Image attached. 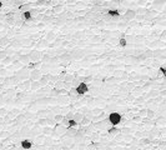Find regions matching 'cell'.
Returning a JSON list of instances; mask_svg holds the SVG:
<instances>
[{
  "instance_id": "cell-1",
  "label": "cell",
  "mask_w": 166,
  "mask_h": 150,
  "mask_svg": "<svg viewBox=\"0 0 166 150\" xmlns=\"http://www.w3.org/2000/svg\"><path fill=\"white\" fill-rule=\"evenodd\" d=\"M120 121H121V115H120L119 112H111L109 115V123L111 125L116 126Z\"/></svg>"
},
{
  "instance_id": "cell-2",
  "label": "cell",
  "mask_w": 166,
  "mask_h": 150,
  "mask_svg": "<svg viewBox=\"0 0 166 150\" xmlns=\"http://www.w3.org/2000/svg\"><path fill=\"white\" fill-rule=\"evenodd\" d=\"M75 89H76V94H79V95H84V94H86V91L89 90V86H87L86 83H80V84L77 85Z\"/></svg>"
},
{
  "instance_id": "cell-3",
  "label": "cell",
  "mask_w": 166,
  "mask_h": 150,
  "mask_svg": "<svg viewBox=\"0 0 166 150\" xmlns=\"http://www.w3.org/2000/svg\"><path fill=\"white\" fill-rule=\"evenodd\" d=\"M29 76H30V81H39V79L41 78V71L39 70V69H34L29 74Z\"/></svg>"
},
{
  "instance_id": "cell-4",
  "label": "cell",
  "mask_w": 166,
  "mask_h": 150,
  "mask_svg": "<svg viewBox=\"0 0 166 150\" xmlns=\"http://www.w3.org/2000/svg\"><path fill=\"white\" fill-rule=\"evenodd\" d=\"M135 16H136V11L133 9H128L125 11V15H124V18L126 19V20H131V19H134Z\"/></svg>"
},
{
  "instance_id": "cell-5",
  "label": "cell",
  "mask_w": 166,
  "mask_h": 150,
  "mask_svg": "<svg viewBox=\"0 0 166 150\" xmlns=\"http://www.w3.org/2000/svg\"><path fill=\"white\" fill-rule=\"evenodd\" d=\"M40 58H41V53L38 51V50H35V51H31V53H30V55H29V59H30V60H33V61L39 60Z\"/></svg>"
},
{
  "instance_id": "cell-6",
  "label": "cell",
  "mask_w": 166,
  "mask_h": 150,
  "mask_svg": "<svg viewBox=\"0 0 166 150\" xmlns=\"http://www.w3.org/2000/svg\"><path fill=\"white\" fill-rule=\"evenodd\" d=\"M84 114H81V112H76V114H74L72 115V120L76 123V124H79V123L82 121V119H84Z\"/></svg>"
},
{
  "instance_id": "cell-7",
  "label": "cell",
  "mask_w": 166,
  "mask_h": 150,
  "mask_svg": "<svg viewBox=\"0 0 166 150\" xmlns=\"http://www.w3.org/2000/svg\"><path fill=\"white\" fill-rule=\"evenodd\" d=\"M20 145H21V148H23V149L29 150V149H31V146H33V143H31L30 140H23Z\"/></svg>"
},
{
  "instance_id": "cell-8",
  "label": "cell",
  "mask_w": 166,
  "mask_h": 150,
  "mask_svg": "<svg viewBox=\"0 0 166 150\" xmlns=\"http://www.w3.org/2000/svg\"><path fill=\"white\" fill-rule=\"evenodd\" d=\"M49 78H50L49 75H41V78L39 79V84L41 85V86H43V85H46L47 81H49Z\"/></svg>"
},
{
  "instance_id": "cell-9",
  "label": "cell",
  "mask_w": 166,
  "mask_h": 150,
  "mask_svg": "<svg viewBox=\"0 0 166 150\" xmlns=\"http://www.w3.org/2000/svg\"><path fill=\"white\" fill-rule=\"evenodd\" d=\"M84 55H85V51H84L82 49H77V50L74 53V58H76V59H80V58H82Z\"/></svg>"
},
{
  "instance_id": "cell-10",
  "label": "cell",
  "mask_w": 166,
  "mask_h": 150,
  "mask_svg": "<svg viewBox=\"0 0 166 150\" xmlns=\"http://www.w3.org/2000/svg\"><path fill=\"white\" fill-rule=\"evenodd\" d=\"M55 133H65L66 131V128H64L62 125H59V124H56L55 125Z\"/></svg>"
},
{
  "instance_id": "cell-11",
  "label": "cell",
  "mask_w": 166,
  "mask_h": 150,
  "mask_svg": "<svg viewBox=\"0 0 166 150\" xmlns=\"http://www.w3.org/2000/svg\"><path fill=\"white\" fill-rule=\"evenodd\" d=\"M40 86H41V85L39 84V81H31V84H30V89H31V90H38V89H40Z\"/></svg>"
},
{
  "instance_id": "cell-12",
  "label": "cell",
  "mask_w": 166,
  "mask_h": 150,
  "mask_svg": "<svg viewBox=\"0 0 166 150\" xmlns=\"http://www.w3.org/2000/svg\"><path fill=\"white\" fill-rule=\"evenodd\" d=\"M6 23L10 24V25H13V24H14V15H13V14H8V15H6Z\"/></svg>"
},
{
  "instance_id": "cell-13",
  "label": "cell",
  "mask_w": 166,
  "mask_h": 150,
  "mask_svg": "<svg viewBox=\"0 0 166 150\" xmlns=\"http://www.w3.org/2000/svg\"><path fill=\"white\" fill-rule=\"evenodd\" d=\"M19 60L21 61V63H24V64H28L29 61H30V59H29V55H20Z\"/></svg>"
},
{
  "instance_id": "cell-14",
  "label": "cell",
  "mask_w": 166,
  "mask_h": 150,
  "mask_svg": "<svg viewBox=\"0 0 166 150\" xmlns=\"http://www.w3.org/2000/svg\"><path fill=\"white\" fill-rule=\"evenodd\" d=\"M23 19L24 20H31L33 16H31V14H30V11H25V13H23Z\"/></svg>"
},
{
  "instance_id": "cell-15",
  "label": "cell",
  "mask_w": 166,
  "mask_h": 150,
  "mask_svg": "<svg viewBox=\"0 0 166 150\" xmlns=\"http://www.w3.org/2000/svg\"><path fill=\"white\" fill-rule=\"evenodd\" d=\"M6 44H9V39H8V38H1V39H0V45H1V46H5Z\"/></svg>"
},
{
  "instance_id": "cell-16",
  "label": "cell",
  "mask_w": 166,
  "mask_h": 150,
  "mask_svg": "<svg viewBox=\"0 0 166 150\" xmlns=\"http://www.w3.org/2000/svg\"><path fill=\"white\" fill-rule=\"evenodd\" d=\"M126 44H128V41H126V39H125V38H121V39H120V40H119V45H120V46H126Z\"/></svg>"
},
{
  "instance_id": "cell-17",
  "label": "cell",
  "mask_w": 166,
  "mask_h": 150,
  "mask_svg": "<svg viewBox=\"0 0 166 150\" xmlns=\"http://www.w3.org/2000/svg\"><path fill=\"white\" fill-rule=\"evenodd\" d=\"M74 79V75H66L65 79H64V83H71Z\"/></svg>"
},
{
  "instance_id": "cell-18",
  "label": "cell",
  "mask_w": 166,
  "mask_h": 150,
  "mask_svg": "<svg viewBox=\"0 0 166 150\" xmlns=\"http://www.w3.org/2000/svg\"><path fill=\"white\" fill-rule=\"evenodd\" d=\"M108 15H110V16H118V15H119V11H118V10H109Z\"/></svg>"
},
{
  "instance_id": "cell-19",
  "label": "cell",
  "mask_w": 166,
  "mask_h": 150,
  "mask_svg": "<svg viewBox=\"0 0 166 150\" xmlns=\"http://www.w3.org/2000/svg\"><path fill=\"white\" fill-rule=\"evenodd\" d=\"M30 84H31V81L28 80V81H25V83L23 84V88L24 89H30Z\"/></svg>"
},
{
  "instance_id": "cell-20",
  "label": "cell",
  "mask_w": 166,
  "mask_h": 150,
  "mask_svg": "<svg viewBox=\"0 0 166 150\" xmlns=\"http://www.w3.org/2000/svg\"><path fill=\"white\" fill-rule=\"evenodd\" d=\"M20 9H21L23 13H25V11H30V6H29V5H23Z\"/></svg>"
},
{
  "instance_id": "cell-21",
  "label": "cell",
  "mask_w": 166,
  "mask_h": 150,
  "mask_svg": "<svg viewBox=\"0 0 166 150\" xmlns=\"http://www.w3.org/2000/svg\"><path fill=\"white\" fill-rule=\"evenodd\" d=\"M62 115H55V116H54V121H56V123H59V121H61L62 120Z\"/></svg>"
},
{
  "instance_id": "cell-22",
  "label": "cell",
  "mask_w": 166,
  "mask_h": 150,
  "mask_svg": "<svg viewBox=\"0 0 166 150\" xmlns=\"http://www.w3.org/2000/svg\"><path fill=\"white\" fill-rule=\"evenodd\" d=\"M55 86H56V89H60V88H64V81H57L56 84H55Z\"/></svg>"
},
{
  "instance_id": "cell-23",
  "label": "cell",
  "mask_w": 166,
  "mask_h": 150,
  "mask_svg": "<svg viewBox=\"0 0 166 150\" xmlns=\"http://www.w3.org/2000/svg\"><path fill=\"white\" fill-rule=\"evenodd\" d=\"M109 133H110V134H118L119 130L114 126V128H111V129H109Z\"/></svg>"
},
{
  "instance_id": "cell-24",
  "label": "cell",
  "mask_w": 166,
  "mask_h": 150,
  "mask_svg": "<svg viewBox=\"0 0 166 150\" xmlns=\"http://www.w3.org/2000/svg\"><path fill=\"white\" fill-rule=\"evenodd\" d=\"M146 114H147V116H149V118H154V116H155V112L152 111V110H147Z\"/></svg>"
},
{
  "instance_id": "cell-25",
  "label": "cell",
  "mask_w": 166,
  "mask_h": 150,
  "mask_svg": "<svg viewBox=\"0 0 166 150\" xmlns=\"http://www.w3.org/2000/svg\"><path fill=\"white\" fill-rule=\"evenodd\" d=\"M44 140H45V136L41 135V136H39V138H38V139H36L35 141H36V143H43Z\"/></svg>"
},
{
  "instance_id": "cell-26",
  "label": "cell",
  "mask_w": 166,
  "mask_h": 150,
  "mask_svg": "<svg viewBox=\"0 0 166 150\" xmlns=\"http://www.w3.org/2000/svg\"><path fill=\"white\" fill-rule=\"evenodd\" d=\"M74 94H76V89H75V88H71L70 91H69V95L71 96V95H74Z\"/></svg>"
},
{
  "instance_id": "cell-27",
  "label": "cell",
  "mask_w": 166,
  "mask_h": 150,
  "mask_svg": "<svg viewBox=\"0 0 166 150\" xmlns=\"http://www.w3.org/2000/svg\"><path fill=\"white\" fill-rule=\"evenodd\" d=\"M159 71H160V74H161V75H165V73H166L164 68H160V69H159Z\"/></svg>"
},
{
  "instance_id": "cell-28",
  "label": "cell",
  "mask_w": 166,
  "mask_h": 150,
  "mask_svg": "<svg viewBox=\"0 0 166 150\" xmlns=\"http://www.w3.org/2000/svg\"><path fill=\"white\" fill-rule=\"evenodd\" d=\"M10 61H11V59H10V58H5V59H4L5 64H8V63H10Z\"/></svg>"
},
{
  "instance_id": "cell-29",
  "label": "cell",
  "mask_w": 166,
  "mask_h": 150,
  "mask_svg": "<svg viewBox=\"0 0 166 150\" xmlns=\"http://www.w3.org/2000/svg\"><path fill=\"white\" fill-rule=\"evenodd\" d=\"M28 69H33V70H34V69H35V65H34V64H29Z\"/></svg>"
},
{
  "instance_id": "cell-30",
  "label": "cell",
  "mask_w": 166,
  "mask_h": 150,
  "mask_svg": "<svg viewBox=\"0 0 166 150\" xmlns=\"http://www.w3.org/2000/svg\"><path fill=\"white\" fill-rule=\"evenodd\" d=\"M1 58H6V53H0V59Z\"/></svg>"
},
{
  "instance_id": "cell-31",
  "label": "cell",
  "mask_w": 166,
  "mask_h": 150,
  "mask_svg": "<svg viewBox=\"0 0 166 150\" xmlns=\"http://www.w3.org/2000/svg\"><path fill=\"white\" fill-rule=\"evenodd\" d=\"M61 9H62V6H56V8H55L54 10H55V11H60Z\"/></svg>"
},
{
  "instance_id": "cell-32",
  "label": "cell",
  "mask_w": 166,
  "mask_h": 150,
  "mask_svg": "<svg viewBox=\"0 0 166 150\" xmlns=\"http://www.w3.org/2000/svg\"><path fill=\"white\" fill-rule=\"evenodd\" d=\"M0 75H6V70H0Z\"/></svg>"
},
{
  "instance_id": "cell-33",
  "label": "cell",
  "mask_w": 166,
  "mask_h": 150,
  "mask_svg": "<svg viewBox=\"0 0 166 150\" xmlns=\"http://www.w3.org/2000/svg\"><path fill=\"white\" fill-rule=\"evenodd\" d=\"M24 119H25L24 116H19V118H18V121H23Z\"/></svg>"
},
{
  "instance_id": "cell-34",
  "label": "cell",
  "mask_w": 166,
  "mask_h": 150,
  "mask_svg": "<svg viewBox=\"0 0 166 150\" xmlns=\"http://www.w3.org/2000/svg\"><path fill=\"white\" fill-rule=\"evenodd\" d=\"M1 101H3V95L0 94V103H1Z\"/></svg>"
},
{
  "instance_id": "cell-35",
  "label": "cell",
  "mask_w": 166,
  "mask_h": 150,
  "mask_svg": "<svg viewBox=\"0 0 166 150\" xmlns=\"http://www.w3.org/2000/svg\"><path fill=\"white\" fill-rule=\"evenodd\" d=\"M0 29H3V24L0 23Z\"/></svg>"
},
{
  "instance_id": "cell-36",
  "label": "cell",
  "mask_w": 166,
  "mask_h": 150,
  "mask_svg": "<svg viewBox=\"0 0 166 150\" xmlns=\"http://www.w3.org/2000/svg\"><path fill=\"white\" fill-rule=\"evenodd\" d=\"M1 6H3V3H1V1H0V8H1Z\"/></svg>"
}]
</instances>
